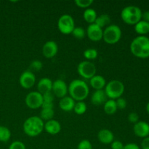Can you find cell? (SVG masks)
Returning <instances> with one entry per match:
<instances>
[{
    "instance_id": "obj_41",
    "label": "cell",
    "mask_w": 149,
    "mask_h": 149,
    "mask_svg": "<svg viewBox=\"0 0 149 149\" xmlns=\"http://www.w3.org/2000/svg\"><path fill=\"white\" fill-rule=\"evenodd\" d=\"M146 111H147V113H148L149 114V102L148 103H147V105H146Z\"/></svg>"
},
{
    "instance_id": "obj_28",
    "label": "cell",
    "mask_w": 149,
    "mask_h": 149,
    "mask_svg": "<svg viewBox=\"0 0 149 149\" xmlns=\"http://www.w3.org/2000/svg\"><path fill=\"white\" fill-rule=\"evenodd\" d=\"M83 55L84 58L88 61H93V60L96 59L98 56V52L97 49L94 48H89V49H85L83 52Z\"/></svg>"
},
{
    "instance_id": "obj_14",
    "label": "cell",
    "mask_w": 149,
    "mask_h": 149,
    "mask_svg": "<svg viewBox=\"0 0 149 149\" xmlns=\"http://www.w3.org/2000/svg\"><path fill=\"white\" fill-rule=\"evenodd\" d=\"M133 132L136 136L145 138L149 136V124L144 121H139L134 125Z\"/></svg>"
},
{
    "instance_id": "obj_38",
    "label": "cell",
    "mask_w": 149,
    "mask_h": 149,
    "mask_svg": "<svg viewBox=\"0 0 149 149\" xmlns=\"http://www.w3.org/2000/svg\"><path fill=\"white\" fill-rule=\"evenodd\" d=\"M123 149H141L139 146L135 143H130L124 145Z\"/></svg>"
},
{
    "instance_id": "obj_35",
    "label": "cell",
    "mask_w": 149,
    "mask_h": 149,
    "mask_svg": "<svg viewBox=\"0 0 149 149\" xmlns=\"http://www.w3.org/2000/svg\"><path fill=\"white\" fill-rule=\"evenodd\" d=\"M116 106H117L118 109H125V108L127 107V101L125 98L123 97H119V98L116 99Z\"/></svg>"
},
{
    "instance_id": "obj_15",
    "label": "cell",
    "mask_w": 149,
    "mask_h": 149,
    "mask_svg": "<svg viewBox=\"0 0 149 149\" xmlns=\"http://www.w3.org/2000/svg\"><path fill=\"white\" fill-rule=\"evenodd\" d=\"M44 130H45L47 133L55 135L59 133L61 130V125L58 121L55 119H51L45 123Z\"/></svg>"
},
{
    "instance_id": "obj_27",
    "label": "cell",
    "mask_w": 149,
    "mask_h": 149,
    "mask_svg": "<svg viewBox=\"0 0 149 149\" xmlns=\"http://www.w3.org/2000/svg\"><path fill=\"white\" fill-rule=\"evenodd\" d=\"M11 138V132L7 127L0 126V141L6 143Z\"/></svg>"
},
{
    "instance_id": "obj_7",
    "label": "cell",
    "mask_w": 149,
    "mask_h": 149,
    "mask_svg": "<svg viewBox=\"0 0 149 149\" xmlns=\"http://www.w3.org/2000/svg\"><path fill=\"white\" fill-rule=\"evenodd\" d=\"M58 28L63 34H70L72 33L75 28V23L72 16L68 14L61 15L58 19Z\"/></svg>"
},
{
    "instance_id": "obj_21",
    "label": "cell",
    "mask_w": 149,
    "mask_h": 149,
    "mask_svg": "<svg viewBox=\"0 0 149 149\" xmlns=\"http://www.w3.org/2000/svg\"><path fill=\"white\" fill-rule=\"evenodd\" d=\"M135 31L140 36H146L149 33V23L145 20H140L135 25Z\"/></svg>"
},
{
    "instance_id": "obj_34",
    "label": "cell",
    "mask_w": 149,
    "mask_h": 149,
    "mask_svg": "<svg viewBox=\"0 0 149 149\" xmlns=\"http://www.w3.org/2000/svg\"><path fill=\"white\" fill-rule=\"evenodd\" d=\"M9 149H26V146L23 142L19 141H14L10 144Z\"/></svg>"
},
{
    "instance_id": "obj_20",
    "label": "cell",
    "mask_w": 149,
    "mask_h": 149,
    "mask_svg": "<svg viewBox=\"0 0 149 149\" xmlns=\"http://www.w3.org/2000/svg\"><path fill=\"white\" fill-rule=\"evenodd\" d=\"M90 84L91 87L95 90H103L106 85V81L103 77L100 75H95L90 79Z\"/></svg>"
},
{
    "instance_id": "obj_39",
    "label": "cell",
    "mask_w": 149,
    "mask_h": 149,
    "mask_svg": "<svg viewBox=\"0 0 149 149\" xmlns=\"http://www.w3.org/2000/svg\"><path fill=\"white\" fill-rule=\"evenodd\" d=\"M141 148L149 149V136L143 138V140L141 142Z\"/></svg>"
},
{
    "instance_id": "obj_42",
    "label": "cell",
    "mask_w": 149,
    "mask_h": 149,
    "mask_svg": "<svg viewBox=\"0 0 149 149\" xmlns=\"http://www.w3.org/2000/svg\"><path fill=\"white\" fill-rule=\"evenodd\" d=\"M103 149H107V148H103Z\"/></svg>"
},
{
    "instance_id": "obj_4",
    "label": "cell",
    "mask_w": 149,
    "mask_h": 149,
    "mask_svg": "<svg viewBox=\"0 0 149 149\" xmlns=\"http://www.w3.org/2000/svg\"><path fill=\"white\" fill-rule=\"evenodd\" d=\"M142 11L135 5L127 6L121 12V18L126 24L135 26L142 19Z\"/></svg>"
},
{
    "instance_id": "obj_2",
    "label": "cell",
    "mask_w": 149,
    "mask_h": 149,
    "mask_svg": "<svg viewBox=\"0 0 149 149\" xmlns=\"http://www.w3.org/2000/svg\"><path fill=\"white\" fill-rule=\"evenodd\" d=\"M130 51L137 58H149V38L146 36L135 37L130 44Z\"/></svg>"
},
{
    "instance_id": "obj_18",
    "label": "cell",
    "mask_w": 149,
    "mask_h": 149,
    "mask_svg": "<svg viewBox=\"0 0 149 149\" xmlns=\"http://www.w3.org/2000/svg\"><path fill=\"white\" fill-rule=\"evenodd\" d=\"M107 98L104 90H95L92 95L91 102L95 106H100L107 101Z\"/></svg>"
},
{
    "instance_id": "obj_33",
    "label": "cell",
    "mask_w": 149,
    "mask_h": 149,
    "mask_svg": "<svg viewBox=\"0 0 149 149\" xmlns=\"http://www.w3.org/2000/svg\"><path fill=\"white\" fill-rule=\"evenodd\" d=\"M77 149H93V145L88 140H82L79 143Z\"/></svg>"
},
{
    "instance_id": "obj_17",
    "label": "cell",
    "mask_w": 149,
    "mask_h": 149,
    "mask_svg": "<svg viewBox=\"0 0 149 149\" xmlns=\"http://www.w3.org/2000/svg\"><path fill=\"white\" fill-rule=\"evenodd\" d=\"M52 82L53 81L49 78L41 79L37 84V91L42 95L52 92Z\"/></svg>"
},
{
    "instance_id": "obj_26",
    "label": "cell",
    "mask_w": 149,
    "mask_h": 149,
    "mask_svg": "<svg viewBox=\"0 0 149 149\" xmlns=\"http://www.w3.org/2000/svg\"><path fill=\"white\" fill-rule=\"evenodd\" d=\"M54 115H55L54 109H42L39 117L43 121L47 122L51 119H53Z\"/></svg>"
},
{
    "instance_id": "obj_6",
    "label": "cell",
    "mask_w": 149,
    "mask_h": 149,
    "mask_svg": "<svg viewBox=\"0 0 149 149\" xmlns=\"http://www.w3.org/2000/svg\"><path fill=\"white\" fill-rule=\"evenodd\" d=\"M122 30L117 25L111 24L103 30V39L109 45H114L122 38Z\"/></svg>"
},
{
    "instance_id": "obj_11",
    "label": "cell",
    "mask_w": 149,
    "mask_h": 149,
    "mask_svg": "<svg viewBox=\"0 0 149 149\" xmlns=\"http://www.w3.org/2000/svg\"><path fill=\"white\" fill-rule=\"evenodd\" d=\"M52 93L59 98L65 97L68 91V86L66 83L62 79H57L52 82Z\"/></svg>"
},
{
    "instance_id": "obj_10",
    "label": "cell",
    "mask_w": 149,
    "mask_h": 149,
    "mask_svg": "<svg viewBox=\"0 0 149 149\" xmlns=\"http://www.w3.org/2000/svg\"><path fill=\"white\" fill-rule=\"evenodd\" d=\"M36 82V77L34 74L29 70L25 71L19 78L20 85L24 89H30L33 87Z\"/></svg>"
},
{
    "instance_id": "obj_24",
    "label": "cell",
    "mask_w": 149,
    "mask_h": 149,
    "mask_svg": "<svg viewBox=\"0 0 149 149\" xmlns=\"http://www.w3.org/2000/svg\"><path fill=\"white\" fill-rule=\"evenodd\" d=\"M103 109L106 114L112 115L115 113L117 111V106H116V100L109 99L103 104Z\"/></svg>"
},
{
    "instance_id": "obj_9",
    "label": "cell",
    "mask_w": 149,
    "mask_h": 149,
    "mask_svg": "<svg viewBox=\"0 0 149 149\" xmlns=\"http://www.w3.org/2000/svg\"><path fill=\"white\" fill-rule=\"evenodd\" d=\"M26 105L31 109H37L42 108L43 103L42 95L38 91H33L29 93L25 98Z\"/></svg>"
},
{
    "instance_id": "obj_37",
    "label": "cell",
    "mask_w": 149,
    "mask_h": 149,
    "mask_svg": "<svg viewBox=\"0 0 149 149\" xmlns=\"http://www.w3.org/2000/svg\"><path fill=\"white\" fill-rule=\"evenodd\" d=\"M111 149H123L124 144L119 141H113L111 143Z\"/></svg>"
},
{
    "instance_id": "obj_16",
    "label": "cell",
    "mask_w": 149,
    "mask_h": 149,
    "mask_svg": "<svg viewBox=\"0 0 149 149\" xmlns=\"http://www.w3.org/2000/svg\"><path fill=\"white\" fill-rule=\"evenodd\" d=\"M97 139L103 144H110L114 141V135L109 130L102 129L97 133Z\"/></svg>"
},
{
    "instance_id": "obj_22",
    "label": "cell",
    "mask_w": 149,
    "mask_h": 149,
    "mask_svg": "<svg viewBox=\"0 0 149 149\" xmlns=\"http://www.w3.org/2000/svg\"><path fill=\"white\" fill-rule=\"evenodd\" d=\"M43 103L42 109H54V94L52 92L47 93L42 95Z\"/></svg>"
},
{
    "instance_id": "obj_19",
    "label": "cell",
    "mask_w": 149,
    "mask_h": 149,
    "mask_svg": "<svg viewBox=\"0 0 149 149\" xmlns=\"http://www.w3.org/2000/svg\"><path fill=\"white\" fill-rule=\"evenodd\" d=\"M75 100L70 96H65L60 100L59 107L65 112H70L74 110L75 106Z\"/></svg>"
},
{
    "instance_id": "obj_23",
    "label": "cell",
    "mask_w": 149,
    "mask_h": 149,
    "mask_svg": "<svg viewBox=\"0 0 149 149\" xmlns=\"http://www.w3.org/2000/svg\"><path fill=\"white\" fill-rule=\"evenodd\" d=\"M97 13L95 10L93 8H87L84 10V13H83V17L84 20H85L87 23H90V24H93L95 23L96 18H97Z\"/></svg>"
},
{
    "instance_id": "obj_29",
    "label": "cell",
    "mask_w": 149,
    "mask_h": 149,
    "mask_svg": "<svg viewBox=\"0 0 149 149\" xmlns=\"http://www.w3.org/2000/svg\"><path fill=\"white\" fill-rule=\"evenodd\" d=\"M87 109V104L84 101H78L75 103L74 111L77 114L82 115L85 113Z\"/></svg>"
},
{
    "instance_id": "obj_32",
    "label": "cell",
    "mask_w": 149,
    "mask_h": 149,
    "mask_svg": "<svg viewBox=\"0 0 149 149\" xmlns=\"http://www.w3.org/2000/svg\"><path fill=\"white\" fill-rule=\"evenodd\" d=\"M74 3L77 7L87 9L93 4V0H75Z\"/></svg>"
},
{
    "instance_id": "obj_30",
    "label": "cell",
    "mask_w": 149,
    "mask_h": 149,
    "mask_svg": "<svg viewBox=\"0 0 149 149\" xmlns=\"http://www.w3.org/2000/svg\"><path fill=\"white\" fill-rule=\"evenodd\" d=\"M72 35L78 39H82L86 35V31L82 27H75L72 31Z\"/></svg>"
},
{
    "instance_id": "obj_5",
    "label": "cell",
    "mask_w": 149,
    "mask_h": 149,
    "mask_svg": "<svg viewBox=\"0 0 149 149\" xmlns=\"http://www.w3.org/2000/svg\"><path fill=\"white\" fill-rule=\"evenodd\" d=\"M104 91L107 97L111 100H115L122 97L125 92V85L119 80H111L106 84Z\"/></svg>"
},
{
    "instance_id": "obj_1",
    "label": "cell",
    "mask_w": 149,
    "mask_h": 149,
    "mask_svg": "<svg viewBox=\"0 0 149 149\" xmlns=\"http://www.w3.org/2000/svg\"><path fill=\"white\" fill-rule=\"evenodd\" d=\"M70 97L75 101H84L89 95L90 90L87 83L81 79H74L68 87Z\"/></svg>"
},
{
    "instance_id": "obj_40",
    "label": "cell",
    "mask_w": 149,
    "mask_h": 149,
    "mask_svg": "<svg viewBox=\"0 0 149 149\" xmlns=\"http://www.w3.org/2000/svg\"><path fill=\"white\" fill-rule=\"evenodd\" d=\"M142 18L143 20H145V21L149 23V10L144 12L142 14Z\"/></svg>"
},
{
    "instance_id": "obj_31",
    "label": "cell",
    "mask_w": 149,
    "mask_h": 149,
    "mask_svg": "<svg viewBox=\"0 0 149 149\" xmlns=\"http://www.w3.org/2000/svg\"><path fill=\"white\" fill-rule=\"evenodd\" d=\"M42 67H43V64H42V61H38V60H35V61H32L29 66V71L31 72H34V71H39L42 70Z\"/></svg>"
},
{
    "instance_id": "obj_12",
    "label": "cell",
    "mask_w": 149,
    "mask_h": 149,
    "mask_svg": "<svg viewBox=\"0 0 149 149\" xmlns=\"http://www.w3.org/2000/svg\"><path fill=\"white\" fill-rule=\"evenodd\" d=\"M86 33L87 35V37L93 42H99L103 39V29L97 26L95 23L89 25L86 31Z\"/></svg>"
},
{
    "instance_id": "obj_8",
    "label": "cell",
    "mask_w": 149,
    "mask_h": 149,
    "mask_svg": "<svg viewBox=\"0 0 149 149\" xmlns=\"http://www.w3.org/2000/svg\"><path fill=\"white\" fill-rule=\"evenodd\" d=\"M77 72L85 79H90L96 75V67L89 61H81L77 66Z\"/></svg>"
},
{
    "instance_id": "obj_13",
    "label": "cell",
    "mask_w": 149,
    "mask_h": 149,
    "mask_svg": "<svg viewBox=\"0 0 149 149\" xmlns=\"http://www.w3.org/2000/svg\"><path fill=\"white\" fill-rule=\"evenodd\" d=\"M58 52V44L54 41H48L42 47V54L46 58H52L57 55Z\"/></svg>"
},
{
    "instance_id": "obj_3",
    "label": "cell",
    "mask_w": 149,
    "mask_h": 149,
    "mask_svg": "<svg viewBox=\"0 0 149 149\" xmlns=\"http://www.w3.org/2000/svg\"><path fill=\"white\" fill-rule=\"evenodd\" d=\"M45 122L39 116H30L23 123V131L29 137H36L44 130Z\"/></svg>"
},
{
    "instance_id": "obj_25",
    "label": "cell",
    "mask_w": 149,
    "mask_h": 149,
    "mask_svg": "<svg viewBox=\"0 0 149 149\" xmlns=\"http://www.w3.org/2000/svg\"><path fill=\"white\" fill-rule=\"evenodd\" d=\"M111 23V17L109 15L107 14H102L100 15L97 16L96 18L95 21V24L97 25L100 28L103 29L105 26L110 25Z\"/></svg>"
},
{
    "instance_id": "obj_36",
    "label": "cell",
    "mask_w": 149,
    "mask_h": 149,
    "mask_svg": "<svg viewBox=\"0 0 149 149\" xmlns=\"http://www.w3.org/2000/svg\"><path fill=\"white\" fill-rule=\"evenodd\" d=\"M128 121H129L130 123H132L135 125V123L139 122V116H138V113H135V112H131V113H129V115H128Z\"/></svg>"
}]
</instances>
